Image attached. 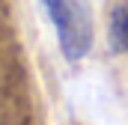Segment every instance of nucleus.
I'll use <instances>...</instances> for the list:
<instances>
[{"instance_id":"f257e3e1","label":"nucleus","mask_w":128,"mask_h":125,"mask_svg":"<svg viewBox=\"0 0 128 125\" xmlns=\"http://www.w3.org/2000/svg\"><path fill=\"white\" fill-rule=\"evenodd\" d=\"M57 39H60V51L66 54V60L78 62L90 54L92 45V24H90V12L86 6L74 3V0H42Z\"/></svg>"},{"instance_id":"f03ea898","label":"nucleus","mask_w":128,"mask_h":125,"mask_svg":"<svg viewBox=\"0 0 128 125\" xmlns=\"http://www.w3.org/2000/svg\"><path fill=\"white\" fill-rule=\"evenodd\" d=\"M107 39H110L113 54H125L128 51V9L125 6H113L110 24H107Z\"/></svg>"}]
</instances>
